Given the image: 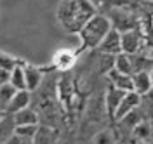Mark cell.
I'll use <instances>...</instances> for the list:
<instances>
[{"mask_svg": "<svg viewBox=\"0 0 153 144\" xmlns=\"http://www.w3.org/2000/svg\"><path fill=\"white\" fill-rule=\"evenodd\" d=\"M73 59H75V56L73 54H68L66 50H65V52H61V54L56 56V64L59 68H68V66L73 64Z\"/></svg>", "mask_w": 153, "mask_h": 144, "instance_id": "obj_17", "label": "cell"}, {"mask_svg": "<svg viewBox=\"0 0 153 144\" xmlns=\"http://www.w3.org/2000/svg\"><path fill=\"white\" fill-rule=\"evenodd\" d=\"M10 73H12V71L0 68V83H5V82H9V80H10Z\"/></svg>", "mask_w": 153, "mask_h": 144, "instance_id": "obj_19", "label": "cell"}, {"mask_svg": "<svg viewBox=\"0 0 153 144\" xmlns=\"http://www.w3.org/2000/svg\"><path fill=\"white\" fill-rule=\"evenodd\" d=\"M139 103H141V94H139V92H136V90L125 92L124 99L120 101V106L117 108L113 118L115 120H124L125 116H129L134 109L139 106Z\"/></svg>", "mask_w": 153, "mask_h": 144, "instance_id": "obj_4", "label": "cell"}, {"mask_svg": "<svg viewBox=\"0 0 153 144\" xmlns=\"http://www.w3.org/2000/svg\"><path fill=\"white\" fill-rule=\"evenodd\" d=\"M16 87L12 85L10 82H5V83H0V109H4L7 113V108H9V103L12 96L16 94Z\"/></svg>", "mask_w": 153, "mask_h": 144, "instance_id": "obj_13", "label": "cell"}, {"mask_svg": "<svg viewBox=\"0 0 153 144\" xmlns=\"http://www.w3.org/2000/svg\"><path fill=\"white\" fill-rule=\"evenodd\" d=\"M18 135L28 139L31 143H35V135L38 132V123H26V125H16V130H14Z\"/></svg>", "mask_w": 153, "mask_h": 144, "instance_id": "obj_16", "label": "cell"}, {"mask_svg": "<svg viewBox=\"0 0 153 144\" xmlns=\"http://www.w3.org/2000/svg\"><path fill=\"white\" fill-rule=\"evenodd\" d=\"M14 130H16L14 115L5 113L4 118H0V143H9L10 137L14 135Z\"/></svg>", "mask_w": 153, "mask_h": 144, "instance_id": "obj_9", "label": "cell"}, {"mask_svg": "<svg viewBox=\"0 0 153 144\" xmlns=\"http://www.w3.org/2000/svg\"><path fill=\"white\" fill-rule=\"evenodd\" d=\"M141 47V35L136 28L122 31V49L125 54H136Z\"/></svg>", "mask_w": 153, "mask_h": 144, "instance_id": "obj_5", "label": "cell"}, {"mask_svg": "<svg viewBox=\"0 0 153 144\" xmlns=\"http://www.w3.org/2000/svg\"><path fill=\"white\" fill-rule=\"evenodd\" d=\"M125 92H127V90L117 89V87H111V89L106 92V109H108V113H110L111 116L115 115L117 108L120 106V101L124 99Z\"/></svg>", "mask_w": 153, "mask_h": 144, "instance_id": "obj_10", "label": "cell"}, {"mask_svg": "<svg viewBox=\"0 0 153 144\" xmlns=\"http://www.w3.org/2000/svg\"><path fill=\"white\" fill-rule=\"evenodd\" d=\"M113 68L118 69V71H122V73H127V75H132L134 73V63H132V59L129 58V54H125V52H120V54L115 56Z\"/></svg>", "mask_w": 153, "mask_h": 144, "instance_id": "obj_12", "label": "cell"}, {"mask_svg": "<svg viewBox=\"0 0 153 144\" xmlns=\"http://www.w3.org/2000/svg\"><path fill=\"white\" fill-rule=\"evenodd\" d=\"M14 122L16 125H26V123H38V115L35 109H31L30 106L19 109L18 113H14Z\"/></svg>", "mask_w": 153, "mask_h": 144, "instance_id": "obj_11", "label": "cell"}, {"mask_svg": "<svg viewBox=\"0 0 153 144\" xmlns=\"http://www.w3.org/2000/svg\"><path fill=\"white\" fill-rule=\"evenodd\" d=\"M18 64H19V63L14 58H10V56H7V54H0V68L12 71V69L18 66Z\"/></svg>", "mask_w": 153, "mask_h": 144, "instance_id": "obj_18", "label": "cell"}, {"mask_svg": "<svg viewBox=\"0 0 153 144\" xmlns=\"http://www.w3.org/2000/svg\"><path fill=\"white\" fill-rule=\"evenodd\" d=\"M30 92L31 90H28V89H19V90H16V94L12 96V99H10V103H9L7 113L14 115V113H18L19 109L30 106V101H31V94Z\"/></svg>", "mask_w": 153, "mask_h": 144, "instance_id": "obj_6", "label": "cell"}, {"mask_svg": "<svg viewBox=\"0 0 153 144\" xmlns=\"http://www.w3.org/2000/svg\"><path fill=\"white\" fill-rule=\"evenodd\" d=\"M132 80H134V90L139 92L141 96L150 92V89L153 87L152 82V73L144 71V69H139V71H134L132 73Z\"/></svg>", "mask_w": 153, "mask_h": 144, "instance_id": "obj_7", "label": "cell"}, {"mask_svg": "<svg viewBox=\"0 0 153 144\" xmlns=\"http://www.w3.org/2000/svg\"><path fill=\"white\" fill-rule=\"evenodd\" d=\"M4 116H5V111H4V109H0V118H4Z\"/></svg>", "mask_w": 153, "mask_h": 144, "instance_id": "obj_20", "label": "cell"}, {"mask_svg": "<svg viewBox=\"0 0 153 144\" xmlns=\"http://www.w3.org/2000/svg\"><path fill=\"white\" fill-rule=\"evenodd\" d=\"M99 50L103 54H106V56H117V54L124 52V49H122V31L117 30V28L110 30L108 35L101 42Z\"/></svg>", "mask_w": 153, "mask_h": 144, "instance_id": "obj_3", "label": "cell"}, {"mask_svg": "<svg viewBox=\"0 0 153 144\" xmlns=\"http://www.w3.org/2000/svg\"><path fill=\"white\" fill-rule=\"evenodd\" d=\"M9 82L16 87L18 90L19 89H26V77H25V66H23V64H18V66L12 69Z\"/></svg>", "mask_w": 153, "mask_h": 144, "instance_id": "obj_15", "label": "cell"}, {"mask_svg": "<svg viewBox=\"0 0 153 144\" xmlns=\"http://www.w3.org/2000/svg\"><path fill=\"white\" fill-rule=\"evenodd\" d=\"M152 82H153V71H152Z\"/></svg>", "mask_w": 153, "mask_h": 144, "instance_id": "obj_21", "label": "cell"}, {"mask_svg": "<svg viewBox=\"0 0 153 144\" xmlns=\"http://www.w3.org/2000/svg\"><path fill=\"white\" fill-rule=\"evenodd\" d=\"M96 14L91 0H61L57 7V21L70 33H78Z\"/></svg>", "mask_w": 153, "mask_h": 144, "instance_id": "obj_1", "label": "cell"}, {"mask_svg": "<svg viewBox=\"0 0 153 144\" xmlns=\"http://www.w3.org/2000/svg\"><path fill=\"white\" fill-rule=\"evenodd\" d=\"M110 80H111V85L117 87V89H122V90H134V80L132 75H127V73H122L118 69H111L110 71Z\"/></svg>", "mask_w": 153, "mask_h": 144, "instance_id": "obj_8", "label": "cell"}, {"mask_svg": "<svg viewBox=\"0 0 153 144\" xmlns=\"http://www.w3.org/2000/svg\"><path fill=\"white\" fill-rule=\"evenodd\" d=\"M25 77H26V89L28 90H35L40 82H42V73L40 69H37L35 66H25Z\"/></svg>", "mask_w": 153, "mask_h": 144, "instance_id": "obj_14", "label": "cell"}, {"mask_svg": "<svg viewBox=\"0 0 153 144\" xmlns=\"http://www.w3.org/2000/svg\"><path fill=\"white\" fill-rule=\"evenodd\" d=\"M113 28L111 26V19L106 18L103 14H94L91 19L85 23V26L78 31V37L82 40V45L80 50H85V49H96L101 45V42L108 35V31Z\"/></svg>", "mask_w": 153, "mask_h": 144, "instance_id": "obj_2", "label": "cell"}]
</instances>
